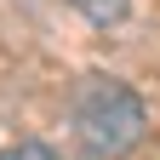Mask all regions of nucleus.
Returning a JSON list of instances; mask_svg holds the SVG:
<instances>
[{
  "label": "nucleus",
  "mask_w": 160,
  "mask_h": 160,
  "mask_svg": "<svg viewBox=\"0 0 160 160\" xmlns=\"http://www.w3.org/2000/svg\"><path fill=\"white\" fill-rule=\"evenodd\" d=\"M69 120H74V137L92 160H109V154H126L137 137H143V103L126 80H109V74H86L74 80L69 92Z\"/></svg>",
  "instance_id": "f257e3e1"
},
{
  "label": "nucleus",
  "mask_w": 160,
  "mask_h": 160,
  "mask_svg": "<svg viewBox=\"0 0 160 160\" xmlns=\"http://www.w3.org/2000/svg\"><path fill=\"white\" fill-rule=\"evenodd\" d=\"M69 6L86 17V23H97V29H109V23L126 17V0H69Z\"/></svg>",
  "instance_id": "f03ea898"
},
{
  "label": "nucleus",
  "mask_w": 160,
  "mask_h": 160,
  "mask_svg": "<svg viewBox=\"0 0 160 160\" xmlns=\"http://www.w3.org/2000/svg\"><path fill=\"white\" fill-rule=\"evenodd\" d=\"M0 160H63V154H52L46 143H12V149H0Z\"/></svg>",
  "instance_id": "7ed1b4c3"
}]
</instances>
